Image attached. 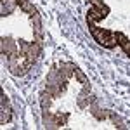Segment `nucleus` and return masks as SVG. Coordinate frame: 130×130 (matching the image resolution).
<instances>
[{
    "label": "nucleus",
    "mask_w": 130,
    "mask_h": 130,
    "mask_svg": "<svg viewBox=\"0 0 130 130\" xmlns=\"http://www.w3.org/2000/svg\"><path fill=\"white\" fill-rule=\"evenodd\" d=\"M10 120H12V108H10V104H9L7 95H5L4 90H2V116H0V123L5 125V123H9Z\"/></svg>",
    "instance_id": "f257e3e1"
}]
</instances>
